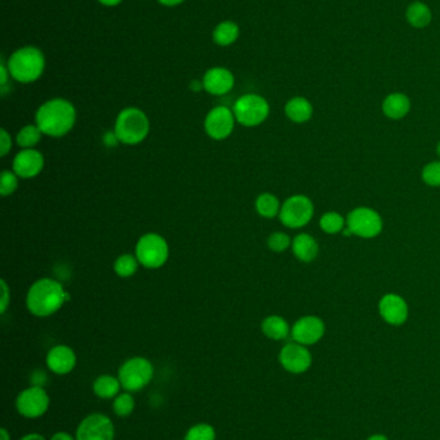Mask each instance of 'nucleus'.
Returning <instances> with one entry per match:
<instances>
[{
  "instance_id": "423d86ee",
  "label": "nucleus",
  "mask_w": 440,
  "mask_h": 440,
  "mask_svg": "<svg viewBox=\"0 0 440 440\" xmlns=\"http://www.w3.org/2000/svg\"><path fill=\"white\" fill-rule=\"evenodd\" d=\"M134 255L145 268H160L168 260L169 246L160 235L146 233L137 241Z\"/></svg>"
},
{
  "instance_id": "37998d69",
  "label": "nucleus",
  "mask_w": 440,
  "mask_h": 440,
  "mask_svg": "<svg viewBox=\"0 0 440 440\" xmlns=\"http://www.w3.org/2000/svg\"><path fill=\"white\" fill-rule=\"evenodd\" d=\"M101 4L103 5H108V7H114V5H118L121 3V0H99Z\"/></svg>"
},
{
  "instance_id": "bb28decb",
  "label": "nucleus",
  "mask_w": 440,
  "mask_h": 440,
  "mask_svg": "<svg viewBox=\"0 0 440 440\" xmlns=\"http://www.w3.org/2000/svg\"><path fill=\"white\" fill-rule=\"evenodd\" d=\"M239 36V27L232 21L221 22L213 31V40L219 45L226 47L234 43Z\"/></svg>"
},
{
  "instance_id": "ea45409f",
  "label": "nucleus",
  "mask_w": 440,
  "mask_h": 440,
  "mask_svg": "<svg viewBox=\"0 0 440 440\" xmlns=\"http://www.w3.org/2000/svg\"><path fill=\"white\" fill-rule=\"evenodd\" d=\"M20 440H47V439H45L43 435H40V434H36V432H32V434H27V435H25V437H23V438H21V439Z\"/></svg>"
},
{
  "instance_id": "39448f33",
  "label": "nucleus",
  "mask_w": 440,
  "mask_h": 440,
  "mask_svg": "<svg viewBox=\"0 0 440 440\" xmlns=\"http://www.w3.org/2000/svg\"><path fill=\"white\" fill-rule=\"evenodd\" d=\"M154 377V365L143 358L133 357L125 361L119 368L118 378L125 391L137 393L147 387Z\"/></svg>"
},
{
  "instance_id": "7c9ffc66",
  "label": "nucleus",
  "mask_w": 440,
  "mask_h": 440,
  "mask_svg": "<svg viewBox=\"0 0 440 440\" xmlns=\"http://www.w3.org/2000/svg\"><path fill=\"white\" fill-rule=\"evenodd\" d=\"M184 440H216V430L209 424H197L187 430Z\"/></svg>"
},
{
  "instance_id": "ddd939ff",
  "label": "nucleus",
  "mask_w": 440,
  "mask_h": 440,
  "mask_svg": "<svg viewBox=\"0 0 440 440\" xmlns=\"http://www.w3.org/2000/svg\"><path fill=\"white\" fill-rule=\"evenodd\" d=\"M235 115L230 108L217 106L212 108L204 120V130L209 138L225 140L232 135L235 127Z\"/></svg>"
},
{
  "instance_id": "4be33fe9",
  "label": "nucleus",
  "mask_w": 440,
  "mask_h": 440,
  "mask_svg": "<svg viewBox=\"0 0 440 440\" xmlns=\"http://www.w3.org/2000/svg\"><path fill=\"white\" fill-rule=\"evenodd\" d=\"M292 327H289V323L280 315H269L266 317L262 323H261V331L265 336L270 340L274 341H280L286 340V337L291 335Z\"/></svg>"
},
{
  "instance_id": "aec40b11",
  "label": "nucleus",
  "mask_w": 440,
  "mask_h": 440,
  "mask_svg": "<svg viewBox=\"0 0 440 440\" xmlns=\"http://www.w3.org/2000/svg\"><path fill=\"white\" fill-rule=\"evenodd\" d=\"M411 111V101L403 93H391L382 102V112L390 120H402Z\"/></svg>"
},
{
  "instance_id": "a878e982",
  "label": "nucleus",
  "mask_w": 440,
  "mask_h": 440,
  "mask_svg": "<svg viewBox=\"0 0 440 440\" xmlns=\"http://www.w3.org/2000/svg\"><path fill=\"white\" fill-rule=\"evenodd\" d=\"M319 227L327 235H339L346 228V219L337 211H328L320 216Z\"/></svg>"
},
{
  "instance_id": "5701e85b",
  "label": "nucleus",
  "mask_w": 440,
  "mask_h": 440,
  "mask_svg": "<svg viewBox=\"0 0 440 440\" xmlns=\"http://www.w3.org/2000/svg\"><path fill=\"white\" fill-rule=\"evenodd\" d=\"M121 381L118 377L111 375H101L93 383V393L101 399H114L121 394Z\"/></svg>"
},
{
  "instance_id": "72a5a7b5",
  "label": "nucleus",
  "mask_w": 440,
  "mask_h": 440,
  "mask_svg": "<svg viewBox=\"0 0 440 440\" xmlns=\"http://www.w3.org/2000/svg\"><path fill=\"white\" fill-rule=\"evenodd\" d=\"M421 178L429 187H440V160L426 164L421 172Z\"/></svg>"
},
{
  "instance_id": "b1692460",
  "label": "nucleus",
  "mask_w": 440,
  "mask_h": 440,
  "mask_svg": "<svg viewBox=\"0 0 440 440\" xmlns=\"http://www.w3.org/2000/svg\"><path fill=\"white\" fill-rule=\"evenodd\" d=\"M254 207H256V211L261 215L262 218L273 219L276 216H279L282 204H280V201H279V198L273 194H269V192H265V194H260L256 198Z\"/></svg>"
},
{
  "instance_id": "4c0bfd02",
  "label": "nucleus",
  "mask_w": 440,
  "mask_h": 440,
  "mask_svg": "<svg viewBox=\"0 0 440 440\" xmlns=\"http://www.w3.org/2000/svg\"><path fill=\"white\" fill-rule=\"evenodd\" d=\"M51 440H77V438H74L71 434H69L66 431H58L51 438Z\"/></svg>"
},
{
  "instance_id": "58836bf2",
  "label": "nucleus",
  "mask_w": 440,
  "mask_h": 440,
  "mask_svg": "<svg viewBox=\"0 0 440 440\" xmlns=\"http://www.w3.org/2000/svg\"><path fill=\"white\" fill-rule=\"evenodd\" d=\"M8 74H10V70H8V67L4 65V64H1V65H0V75H1V79H0V84H1V86H5V84H7V80H8Z\"/></svg>"
},
{
  "instance_id": "393cba45",
  "label": "nucleus",
  "mask_w": 440,
  "mask_h": 440,
  "mask_svg": "<svg viewBox=\"0 0 440 440\" xmlns=\"http://www.w3.org/2000/svg\"><path fill=\"white\" fill-rule=\"evenodd\" d=\"M407 21L416 29H424L431 22V11L425 3L415 1L407 10Z\"/></svg>"
},
{
  "instance_id": "c03bdc74",
  "label": "nucleus",
  "mask_w": 440,
  "mask_h": 440,
  "mask_svg": "<svg viewBox=\"0 0 440 440\" xmlns=\"http://www.w3.org/2000/svg\"><path fill=\"white\" fill-rule=\"evenodd\" d=\"M0 439L1 440H11V434L8 432V430L0 429Z\"/></svg>"
},
{
  "instance_id": "9d476101",
  "label": "nucleus",
  "mask_w": 440,
  "mask_h": 440,
  "mask_svg": "<svg viewBox=\"0 0 440 440\" xmlns=\"http://www.w3.org/2000/svg\"><path fill=\"white\" fill-rule=\"evenodd\" d=\"M49 396L45 387H30L23 390L16 399L17 412L26 419L42 417L49 408Z\"/></svg>"
},
{
  "instance_id": "a19ab883",
  "label": "nucleus",
  "mask_w": 440,
  "mask_h": 440,
  "mask_svg": "<svg viewBox=\"0 0 440 440\" xmlns=\"http://www.w3.org/2000/svg\"><path fill=\"white\" fill-rule=\"evenodd\" d=\"M160 4L167 5V7H173V5H178L180 3H182L184 0H158Z\"/></svg>"
},
{
  "instance_id": "dca6fc26",
  "label": "nucleus",
  "mask_w": 440,
  "mask_h": 440,
  "mask_svg": "<svg viewBox=\"0 0 440 440\" xmlns=\"http://www.w3.org/2000/svg\"><path fill=\"white\" fill-rule=\"evenodd\" d=\"M13 172L21 179H33L45 169V156L35 148L21 150L13 159Z\"/></svg>"
},
{
  "instance_id": "e433bc0d",
  "label": "nucleus",
  "mask_w": 440,
  "mask_h": 440,
  "mask_svg": "<svg viewBox=\"0 0 440 440\" xmlns=\"http://www.w3.org/2000/svg\"><path fill=\"white\" fill-rule=\"evenodd\" d=\"M34 381V387H45V380H47V376H45V372L42 371H35L33 376H32Z\"/></svg>"
},
{
  "instance_id": "473e14b6",
  "label": "nucleus",
  "mask_w": 440,
  "mask_h": 440,
  "mask_svg": "<svg viewBox=\"0 0 440 440\" xmlns=\"http://www.w3.org/2000/svg\"><path fill=\"white\" fill-rule=\"evenodd\" d=\"M19 175L13 170H3L0 178V194L3 197L11 196L19 188Z\"/></svg>"
},
{
  "instance_id": "f03ea898",
  "label": "nucleus",
  "mask_w": 440,
  "mask_h": 440,
  "mask_svg": "<svg viewBox=\"0 0 440 440\" xmlns=\"http://www.w3.org/2000/svg\"><path fill=\"white\" fill-rule=\"evenodd\" d=\"M69 299L70 295L60 282L40 279L35 281L27 291L26 307L35 317L45 318L60 311Z\"/></svg>"
},
{
  "instance_id": "c756f323",
  "label": "nucleus",
  "mask_w": 440,
  "mask_h": 440,
  "mask_svg": "<svg viewBox=\"0 0 440 440\" xmlns=\"http://www.w3.org/2000/svg\"><path fill=\"white\" fill-rule=\"evenodd\" d=\"M134 407H136L134 398H133L132 393H130V391H124L114 398L112 409H114L115 415L119 417H128L130 415H132Z\"/></svg>"
},
{
  "instance_id": "2f4dec72",
  "label": "nucleus",
  "mask_w": 440,
  "mask_h": 440,
  "mask_svg": "<svg viewBox=\"0 0 440 440\" xmlns=\"http://www.w3.org/2000/svg\"><path fill=\"white\" fill-rule=\"evenodd\" d=\"M267 246L273 253L280 254L292 246V238L284 232H274L267 238Z\"/></svg>"
},
{
  "instance_id": "f3484780",
  "label": "nucleus",
  "mask_w": 440,
  "mask_h": 440,
  "mask_svg": "<svg viewBox=\"0 0 440 440\" xmlns=\"http://www.w3.org/2000/svg\"><path fill=\"white\" fill-rule=\"evenodd\" d=\"M45 362L56 375H67L77 365V354L67 345H56L48 352Z\"/></svg>"
},
{
  "instance_id": "0eeeda50",
  "label": "nucleus",
  "mask_w": 440,
  "mask_h": 440,
  "mask_svg": "<svg viewBox=\"0 0 440 440\" xmlns=\"http://www.w3.org/2000/svg\"><path fill=\"white\" fill-rule=\"evenodd\" d=\"M314 213L315 207L308 196L295 194L288 197L282 204L279 220L286 228L300 229L308 226L314 218Z\"/></svg>"
},
{
  "instance_id": "9b49d317",
  "label": "nucleus",
  "mask_w": 440,
  "mask_h": 440,
  "mask_svg": "<svg viewBox=\"0 0 440 440\" xmlns=\"http://www.w3.org/2000/svg\"><path fill=\"white\" fill-rule=\"evenodd\" d=\"M279 363L292 375H302L313 365V354L308 346L292 341L280 349Z\"/></svg>"
},
{
  "instance_id": "4468645a",
  "label": "nucleus",
  "mask_w": 440,
  "mask_h": 440,
  "mask_svg": "<svg viewBox=\"0 0 440 440\" xmlns=\"http://www.w3.org/2000/svg\"><path fill=\"white\" fill-rule=\"evenodd\" d=\"M326 335V323L318 315H304L292 326L293 341L311 346L319 343Z\"/></svg>"
},
{
  "instance_id": "49530a36",
  "label": "nucleus",
  "mask_w": 440,
  "mask_h": 440,
  "mask_svg": "<svg viewBox=\"0 0 440 440\" xmlns=\"http://www.w3.org/2000/svg\"><path fill=\"white\" fill-rule=\"evenodd\" d=\"M435 151H437V155H438V157L440 159V142L437 144V148H435Z\"/></svg>"
},
{
  "instance_id": "f8f14e48",
  "label": "nucleus",
  "mask_w": 440,
  "mask_h": 440,
  "mask_svg": "<svg viewBox=\"0 0 440 440\" xmlns=\"http://www.w3.org/2000/svg\"><path fill=\"white\" fill-rule=\"evenodd\" d=\"M75 438L77 440H114L115 428L108 416L92 413L79 424Z\"/></svg>"
},
{
  "instance_id": "c9c22d12",
  "label": "nucleus",
  "mask_w": 440,
  "mask_h": 440,
  "mask_svg": "<svg viewBox=\"0 0 440 440\" xmlns=\"http://www.w3.org/2000/svg\"><path fill=\"white\" fill-rule=\"evenodd\" d=\"M12 150L11 134L5 129H1L0 134V156L5 157Z\"/></svg>"
},
{
  "instance_id": "a211bd4d",
  "label": "nucleus",
  "mask_w": 440,
  "mask_h": 440,
  "mask_svg": "<svg viewBox=\"0 0 440 440\" xmlns=\"http://www.w3.org/2000/svg\"><path fill=\"white\" fill-rule=\"evenodd\" d=\"M203 86L212 96H223L229 93L234 86V75L223 67H213L203 77Z\"/></svg>"
},
{
  "instance_id": "7ed1b4c3",
  "label": "nucleus",
  "mask_w": 440,
  "mask_h": 440,
  "mask_svg": "<svg viewBox=\"0 0 440 440\" xmlns=\"http://www.w3.org/2000/svg\"><path fill=\"white\" fill-rule=\"evenodd\" d=\"M150 131V121L143 109L127 107L121 109L115 121L114 134L117 140L123 144L134 146L147 138Z\"/></svg>"
},
{
  "instance_id": "cd10ccee",
  "label": "nucleus",
  "mask_w": 440,
  "mask_h": 440,
  "mask_svg": "<svg viewBox=\"0 0 440 440\" xmlns=\"http://www.w3.org/2000/svg\"><path fill=\"white\" fill-rule=\"evenodd\" d=\"M42 135H43V133L38 128V125L30 124V125L23 127V129L17 133L16 142H17L19 147H21L23 150L35 148V146L42 140Z\"/></svg>"
},
{
  "instance_id": "1a4fd4ad",
  "label": "nucleus",
  "mask_w": 440,
  "mask_h": 440,
  "mask_svg": "<svg viewBox=\"0 0 440 440\" xmlns=\"http://www.w3.org/2000/svg\"><path fill=\"white\" fill-rule=\"evenodd\" d=\"M346 227L352 236L360 238H374L381 235L384 229V220L372 207L359 206L352 209L346 216Z\"/></svg>"
},
{
  "instance_id": "412c9836",
  "label": "nucleus",
  "mask_w": 440,
  "mask_h": 440,
  "mask_svg": "<svg viewBox=\"0 0 440 440\" xmlns=\"http://www.w3.org/2000/svg\"><path fill=\"white\" fill-rule=\"evenodd\" d=\"M286 118L296 124L308 122L313 118L314 108L311 102L305 97H295L286 102L284 107Z\"/></svg>"
},
{
  "instance_id": "6e6552de",
  "label": "nucleus",
  "mask_w": 440,
  "mask_h": 440,
  "mask_svg": "<svg viewBox=\"0 0 440 440\" xmlns=\"http://www.w3.org/2000/svg\"><path fill=\"white\" fill-rule=\"evenodd\" d=\"M232 112L241 125L254 128L261 125L269 118L270 106L269 102L258 94H244L235 102Z\"/></svg>"
},
{
  "instance_id": "20e7f679",
  "label": "nucleus",
  "mask_w": 440,
  "mask_h": 440,
  "mask_svg": "<svg viewBox=\"0 0 440 440\" xmlns=\"http://www.w3.org/2000/svg\"><path fill=\"white\" fill-rule=\"evenodd\" d=\"M45 66V55L42 51L34 47H25L12 54L7 67L14 80L27 84L42 76Z\"/></svg>"
},
{
  "instance_id": "f257e3e1",
  "label": "nucleus",
  "mask_w": 440,
  "mask_h": 440,
  "mask_svg": "<svg viewBox=\"0 0 440 440\" xmlns=\"http://www.w3.org/2000/svg\"><path fill=\"white\" fill-rule=\"evenodd\" d=\"M77 121V109L71 102L62 98L47 101L38 108L35 124L42 133L52 138L65 137L74 128Z\"/></svg>"
},
{
  "instance_id": "c85d7f7f",
  "label": "nucleus",
  "mask_w": 440,
  "mask_h": 440,
  "mask_svg": "<svg viewBox=\"0 0 440 440\" xmlns=\"http://www.w3.org/2000/svg\"><path fill=\"white\" fill-rule=\"evenodd\" d=\"M138 266L140 261L136 258V255L123 254L114 261V272L121 279H128L137 272Z\"/></svg>"
},
{
  "instance_id": "2eb2a0df",
  "label": "nucleus",
  "mask_w": 440,
  "mask_h": 440,
  "mask_svg": "<svg viewBox=\"0 0 440 440\" xmlns=\"http://www.w3.org/2000/svg\"><path fill=\"white\" fill-rule=\"evenodd\" d=\"M378 311L381 318L390 326H403L409 317L407 301L400 295L390 292L386 294L378 302Z\"/></svg>"
},
{
  "instance_id": "de8ad7c7",
  "label": "nucleus",
  "mask_w": 440,
  "mask_h": 440,
  "mask_svg": "<svg viewBox=\"0 0 440 440\" xmlns=\"http://www.w3.org/2000/svg\"><path fill=\"white\" fill-rule=\"evenodd\" d=\"M317 440H323V439H317Z\"/></svg>"
},
{
  "instance_id": "a18cd8bd",
  "label": "nucleus",
  "mask_w": 440,
  "mask_h": 440,
  "mask_svg": "<svg viewBox=\"0 0 440 440\" xmlns=\"http://www.w3.org/2000/svg\"><path fill=\"white\" fill-rule=\"evenodd\" d=\"M365 440H390L384 434H374L371 437H368Z\"/></svg>"
},
{
  "instance_id": "6ab92c4d",
  "label": "nucleus",
  "mask_w": 440,
  "mask_h": 440,
  "mask_svg": "<svg viewBox=\"0 0 440 440\" xmlns=\"http://www.w3.org/2000/svg\"><path fill=\"white\" fill-rule=\"evenodd\" d=\"M292 253L302 263H311L319 255V244L308 233H300L292 240Z\"/></svg>"
},
{
  "instance_id": "f704fd0d",
  "label": "nucleus",
  "mask_w": 440,
  "mask_h": 440,
  "mask_svg": "<svg viewBox=\"0 0 440 440\" xmlns=\"http://www.w3.org/2000/svg\"><path fill=\"white\" fill-rule=\"evenodd\" d=\"M0 285H1V299H0V313L4 314L8 307H10V302H11V290H10V286L7 283L5 279H1L0 281Z\"/></svg>"
},
{
  "instance_id": "79ce46f5",
  "label": "nucleus",
  "mask_w": 440,
  "mask_h": 440,
  "mask_svg": "<svg viewBox=\"0 0 440 440\" xmlns=\"http://www.w3.org/2000/svg\"><path fill=\"white\" fill-rule=\"evenodd\" d=\"M190 88L194 90V92H200L201 89H204V86H203V81H198V80H194V81H191V86H190Z\"/></svg>"
}]
</instances>
